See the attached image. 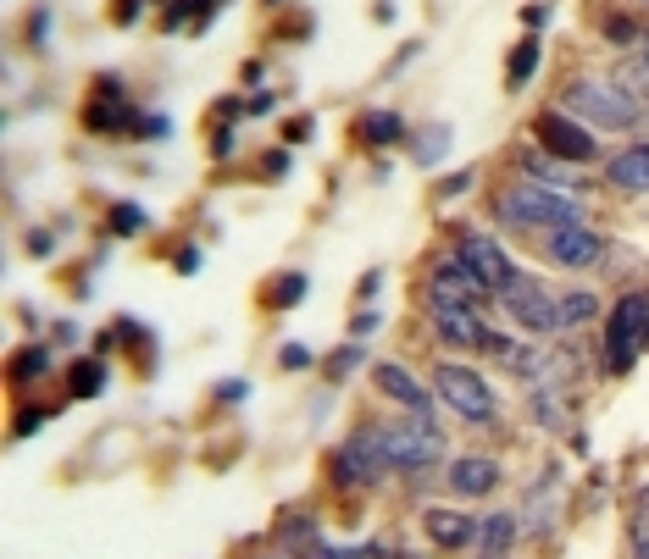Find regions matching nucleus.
Returning <instances> with one entry per match:
<instances>
[{"label":"nucleus","instance_id":"nucleus-3","mask_svg":"<svg viewBox=\"0 0 649 559\" xmlns=\"http://www.w3.org/2000/svg\"><path fill=\"white\" fill-rule=\"evenodd\" d=\"M383 432V454L394 471H428V465L444 459V432L428 410H405L399 421H378Z\"/></svg>","mask_w":649,"mask_h":559},{"label":"nucleus","instance_id":"nucleus-44","mask_svg":"<svg viewBox=\"0 0 649 559\" xmlns=\"http://www.w3.org/2000/svg\"><path fill=\"white\" fill-rule=\"evenodd\" d=\"M644 7H649V0H644Z\"/></svg>","mask_w":649,"mask_h":559},{"label":"nucleus","instance_id":"nucleus-22","mask_svg":"<svg viewBox=\"0 0 649 559\" xmlns=\"http://www.w3.org/2000/svg\"><path fill=\"white\" fill-rule=\"evenodd\" d=\"M45 371H50V349H45V343H28V349H18V354H12V383H18V388L39 383Z\"/></svg>","mask_w":649,"mask_h":559},{"label":"nucleus","instance_id":"nucleus-27","mask_svg":"<svg viewBox=\"0 0 649 559\" xmlns=\"http://www.w3.org/2000/svg\"><path fill=\"white\" fill-rule=\"evenodd\" d=\"M594 316H600V300H594V294H566V300H560V322H566V327H589Z\"/></svg>","mask_w":649,"mask_h":559},{"label":"nucleus","instance_id":"nucleus-20","mask_svg":"<svg viewBox=\"0 0 649 559\" xmlns=\"http://www.w3.org/2000/svg\"><path fill=\"white\" fill-rule=\"evenodd\" d=\"M305 294H311V277H305V271H278L273 283L262 289V305H267V311H294Z\"/></svg>","mask_w":649,"mask_h":559},{"label":"nucleus","instance_id":"nucleus-39","mask_svg":"<svg viewBox=\"0 0 649 559\" xmlns=\"http://www.w3.org/2000/svg\"><path fill=\"white\" fill-rule=\"evenodd\" d=\"M633 526H638V532H649V488L638 493V521H633Z\"/></svg>","mask_w":649,"mask_h":559},{"label":"nucleus","instance_id":"nucleus-13","mask_svg":"<svg viewBox=\"0 0 649 559\" xmlns=\"http://www.w3.org/2000/svg\"><path fill=\"white\" fill-rule=\"evenodd\" d=\"M428 300H461V305H483L489 294H483V283L466 271L461 255H444L433 271H428Z\"/></svg>","mask_w":649,"mask_h":559},{"label":"nucleus","instance_id":"nucleus-6","mask_svg":"<svg viewBox=\"0 0 649 559\" xmlns=\"http://www.w3.org/2000/svg\"><path fill=\"white\" fill-rule=\"evenodd\" d=\"M533 144H538L544 155L566 161V166H589V161L600 155L594 128H589V123H578L566 106H544V112L533 117Z\"/></svg>","mask_w":649,"mask_h":559},{"label":"nucleus","instance_id":"nucleus-24","mask_svg":"<svg viewBox=\"0 0 649 559\" xmlns=\"http://www.w3.org/2000/svg\"><path fill=\"white\" fill-rule=\"evenodd\" d=\"M533 410H538V427H549V432L572 427V421H566V394H560V388H538V394H533Z\"/></svg>","mask_w":649,"mask_h":559},{"label":"nucleus","instance_id":"nucleus-14","mask_svg":"<svg viewBox=\"0 0 649 559\" xmlns=\"http://www.w3.org/2000/svg\"><path fill=\"white\" fill-rule=\"evenodd\" d=\"M84 128H95V133H123V128H134V106H128V95H123L117 78H101V83H95V101L84 106Z\"/></svg>","mask_w":649,"mask_h":559},{"label":"nucleus","instance_id":"nucleus-37","mask_svg":"<svg viewBox=\"0 0 649 559\" xmlns=\"http://www.w3.org/2000/svg\"><path fill=\"white\" fill-rule=\"evenodd\" d=\"M350 333H356V338H372V333H378V316H372V311H361V316L350 322Z\"/></svg>","mask_w":649,"mask_h":559},{"label":"nucleus","instance_id":"nucleus-8","mask_svg":"<svg viewBox=\"0 0 649 559\" xmlns=\"http://www.w3.org/2000/svg\"><path fill=\"white\" fill-rule=\"evenodd\" d=\"M500 305H506V316H511V327L522 338H555V333H566L560 300L538 283V277H517V283L500 294Z\"/></svg>","mask_w":649,"mask_h":559},{"label":"nucleus","instance_id":"nucleus-43","mask_svg":"<svg viewBox=\"0 0 649 559\" xmlns=\"http://www.w3.org/2000/svg\"><path fill=\"white\" fill-rule=\"evenodd\" d=\"M28 249H34V255H50L56 244H50V233H34V238H28Z\"/></svg>","mask_w":649,"mask_h":559},{"label":"nucleus","instance_id":"nucleus-4","mask_svg":"<svg viewBox=\"0 0 649 559\" xmlns=\"http://www.w3.org/2000/svg\"><path fill=\"white\" fill-rule=\"evenodd\" d=\"M433 394H439L466 427H495V421H500V399H495L489 383H483L477 365L439 360V365H433Z\"/></svg>","mask_w":649,"mask_h":559},{"label":"nucleus","instance_id":"nucleus-1","mask_svg":"<svg viewBox=\"0 0 649 559\" xmlns=\"http://www.w3.org/2000/svg\"><path fill=\"white\" fill-rule=\"evenodd\" d=\"M495 217L506 228H517V233H528V228L549 233V228L583 222V200L572 189H555V183L528 177V183H506V189H495Z\"/></svg>","mask_w":649,"mask_h":559},{"label":"nucleus","instance_id":"nucleus-26","mask_svg":"<svg viewBox=\"0 0 649 559\" xmlns=\"http://www.w3.org/2000/svg\"><path fill=\"white\" fill-rule=\"evenodd\" d=\"M444 150H450V128H422L412 161H417V166H433V161H444Z\"/></svg>","mask_w":649,"mask_h":559},{"label":"nucleus","instance_id":"nucleus-2","mask_svg":"<svg viewBox=\"0 0 649 559\" xmlns=\"http://www.w3.org/2000/svg\"><path fill=\"white\" fill-rule=\"evenodd\" d=\"M560 106L572 112L578 123H589V128H638L644 112H649L633 89L616 83V78H572L560 89Z\"/></svg>","mask_w":649,"mask_h":559},{"label":"nucleus","instance_id":"nucleus-30","mask_svg":"<svg viewBox=\"0 0 649 559\" xmlns=\"http://www.w3.org/2000/svg\"><path fill=\"white\" fill-rule=\"evenodd\" d=\"M356 365H361V343H345V349H334V354H328V377H334V383H345Z\"/></svg>","mask_w":649,"mask_h":559},{"label":"nucleus","instance_id":"nucleus-36","mask_svg":"<svg viewBox=\"0 0 649 559\" xmlns=\"http://www.w3.org/2000/svg\"><path fill=\"white\" fill-rule=\"evenodd\" d=\"M544 23H549V12H544V7H528V12H522V28H528V34H538Z\"/></svg>","mask_w":649,"mask_h":559},{"label":"nucleus","instance_id":"nucleus-7","mask_svg":"<svg viewBox=\"0 0 649 559\" xmlns=\"http://www.w3.org/2000/svg\"><path fill=\"white\" fill-rule=\"evenodd\" d=\"M394 471L389 465V454H383V432H378V421H367V427H356L345 443H339V454H334V482L339 488H378L383 477Z\"/></svg>","mask_w":649,"mask_h":559},{"label":"nucleus","instance_id":"nucleus-11","mask_svg":"<svg viewBox=\"0 0 649 559\" xmlns=\"http://www.w3.org/2000/svg\"><path fill=\"white\" fill-rule=\"evenodd\" d=\"M428 311H433V327H439V338H444L450 349H477L483 333H489V322L477 316V305H461V300H428Z\"/></svg>","mask_w":649,"mask_h":559},{"label":"nucleus","instance_id":"nucleus-41","mask_svg":"<svg viewBox=\"0 0 649 559\" xmlns=\"http://www.w3.org/2000/svg\"><path fill=\"white\" fill-rule=\"evenodd\" d=\"M112 12H117V23H134V12H139V0H117V7H112Z\"/></svg>","mask_w":649,"mask_h":559},{"label":"nucleus","instance_id":"nucleus-12","mask_svg":"<svg viewBox=\"0 0 649 559\" xmlns=\"http://www.w3.org/2000/svg\"><path fill=\"white\" fill-rule=\"evenodd\" d=\"M450 488L461 493V499H489L495 488H500V459L495 454H455L450 459Z\"/></svg>","mask_w":649,"mask_h":559},{"label":"nucleus","instance_id":"nucleus-21","mask_svg":"<svg viewBox=\"0 0 649 559\" xmlns=\"http://www.w3.org/2000/svg\"><path fill=\"white\" fill-rule=\"evenodd\" d=\"M106 388V365L101 360H72L67 365V394L72 399H95Z\"/></svg>","mask_w":649,"mask_h":559},{"label":"nucleus","instance_id":"nucleus-42","mask_svg":"<svg viewBox=\"0 0 649 559\" xmlns=\"http://www.w3.org/2000/svg\"><path fill=\"white\" fill-rule=\"evenodd\" d=\"M245 112H251V117H267V112H273V95H256V101H251Z\"/></svg>","mask_w":649,"mask_h":559},{"label":"nucleus","instance_id":"nucleus-40","mask_svg":"<svg viewBox=\"0 0 649 559\" xmlns=\"http://www.w3.org/2000/svg\"><path fill=\"white\" fill-rule=\"evenodd\" d=\"M633 559H649V532L633 526Z\"/></svg>","mask_w":649,"mask_h":559},{"label":"nucleus","instance_id":"nucleus-34","mask_svg":"<svg viewBox=\"0 0 649 559\" xmlns=\"http://www.w3.org/2000/svg\"><path fill=\"white\" fill-rule=\"evenodd\" d=\"M466 189H472V172H450V177L439 183V195H444V200H455V195H466Z\"/></svg>","mask_w":649,"mask_h":559},{"label":"nucleus","instance_id":"nucleus-33","mask_svg":"<svg viewBox=\"0 0 649 559\" xmlns=\"http://www.w3.org/2000/svg\"><path fill=\"white\" fill-rule=\"evenodd\" d=\"M334 559H394V554L378 543H361V548H334Z\"/></svg>","mask_w":649,"mask_h":559},{"label":"nucleus","instance_id":"nucleus-16","mask_svg":"<svg viewBox=\"0 0 649 559\" xmlns=\"http://www.w3.org/2000/svg\"><path fill=\"white\" fill-rule=\"evenodd\" d=\"M372 383H378V394L383 399H394L399 410H428V388L412 377V365H399V360H383V365H372Z\"/></svg>","mask_w":649,"mask_h":559},{"label":"nucleus","instance_id":"nucleus-35","mask_svg":"<svg viewBox=\"0 0 649 559\" xmlns=\"http://www.w3.org/2000/svg\"><path fill=\"white\" fill-rule=\"evenodd\" d=\"M45 421H50V410H45V405H28V410H23V421H18V438H28V432H34V427H45Z\"/></svg>","mask_w":649,"mask_h":559},{"label":"nucleus","instance_id":"nucleus-18","mask_svg":"<svg viewBox=\"0 0 649 559\" xmlns=\"http://www.w3.org/2000/svg\"><path fill=\"white\" fill-rule=\"evenodd\" d=\"M477 554L483 559H506L511 548H517V515H506V510H495V515H483L477 521Z\"/></svg>","mask_w":649,"mask_h":559},{"label":"nucleus","instance_id":"nucleus-28","mask_svg":"<svg viewBox=\"0 0 649 559\" xmlns=\"http://www.w3.org/2000/svg\"><path fill=\"white\" fill-rule=\"evenodd\" d=\"M622 83L633 89L638 101H649V50H633V56L622 61Z\"/></svg>","mask_w":649,"mask_h":559},{"label":"nucleus","instance_id":"nucleus-25","mask_svg":"<svg viewBox=\"0 0 649 559\" xmlns=\"http://www.w3.org/2000/svg\"><path fill=\"white\" fill-rule=\"evenodd\" d=\"M522 172H538V183H555V189H560L566 177H572V166L555 161V155H544L538 144H533V150H522Z\"/></svg>","mask_w":649,"mask_h":559},{"label":"nucleus","instance_id":"nucleus-10","mask_svg":"<svg viewBox=\"0 0 649 559\" xmlns=\"http://www.w3.org/2000/svg\"><path fill=\"white\" fill-rule=\"evenodd\" d=\"M538 255L560 271H583V266H600L605 260V238L589 228V222H572V228H549L538 238Z\"/></svg>","mask_w":649,"mask_h":559},{"label":"nucleus","instance_id":"nucleus-5","mask_svg":"<svg viewBox=\"0 0 649 559\" xmlns=\"http://www.w3.org/2000/svg\"><path fill=\"white\" fill-rule=\"evenodd\" d=\"M644 349H649V294H622L605 322V371L627 377Z\"/></svg>","mask_w":649,"mask_h":559},{"label":"nucleus","instance_id":"nucleus-38","mask_svg":"<svg viewBox=\"0 0 649 559\" xmlns=\"http://www.w3.org/2000/svg\"><path fill=\"white\" fill-rule=\"evenodd\" d=\"M217 399H228V405H239V399H245V383H222V388H217Z\"/></svg>","mask_w":649,"mask_h":559},{"label":"nucleus","instance_id":"nucleus-15","mask_svg":"<svg viewBox=\"0 0 649 559\" xmlns=\"http://www.w3.org/2000/svg\"><path fill=\"white\" fill-rule=\"evenodd\" d=\"M422 532H428V543H433L439 554H461V548L477 543V521L461 515V510H444V504L422 510Z\"/></svg>","mask_w":649,"mask_h":559},{"label":"nucleus","instance_id":"nucleus-23","mask_svg":"<svg viewBox=\"0 0 649 559\" xmlns=\"http://www.w3.org/2000/svg\"><path fill=\"white\" fill-rule=\"evenodd\" d=\"M538 72V34H528L517 50H511V67H506V89H522L528 78Z\"/></svg>","mask_w":649,"mask_h":559},{"label":"nucleus","instance_id":"nucleus-17","mask_svg":"<svg viewBox=\"0 0 649 559\" xmlns=\"http://www.w3.org/2000/svg\"><path fill=\"white\" fill-rule=\"evenodd\" d=\"M605 177H611V189H622V195H649V139L644 144H627L605 166Z\"/></svg>","mask_w":649,"mask_h":559},{"label":"nucleus","instance_id":"nucleus-19","mask_svg":"<svg viewBox=\"0 0 649 559\" xmlns=\"http://www.w3.org/2000/svg\"><path fill=\"white\" fill-rule=\"evenodd\" d=\"M356 139L367 150H389L405 139V117L399 112H367V117H356Z\"/></svg>","mask_w":649,"mask_h":559},{"label":"nucleus","instance_id":"nucleus-9","mask_svg":"<svg viewBox=\"0 0 649 559\" xmlns=\"http://www.w3.org/2000/svg\"><path fill=\"white\" fill-rule=\"evenodd\" d=\"M455 255L466 260V271L483 283V294H489V300H500V294L517 283V277H522L517 260L506 255V244L489 238V233H461V238H455Z\"/></svg>","mask_w":649,"mask_h":559},{"label":"nucleus","instance_id":"nucleus-29","mask_svg":"<svg viewBox=\"0 0 649 559\" xmlns=\"http://www.w3.org/2000/svg\"><path fill=\"white\" fill-rule=\"evenodd\" d=\"M600 34H605V39H616V45H633V39H638L644 28H638L633 18H622V12H605V23H600Z\"/></svg>","mask_w":649,"mask_h":559},{"label":"nucleus","instance_id":"nucleus-31","mask_svg":"<svg viewBox=\"0 0 649 559\" xmlns=\"http://www.w3.org/2000/svg\"><path fill=\"white\" fill-rule=\"evenodd\" d=\"M278 365H283V371H311L316 354H311L305 343H283V349H278Z\"/></svg>","mask_w":649,"mask_h":559},{"label":"nucleus","instance_id":"nucleus-32","mask_svg":"<svg viewBox=\"0 0 649 559\" xmlns=\"http://www.w3.org/2000/svg\"><path fill=\"white\" fill-rule=\"evenodd\" d=\"M139 228H144L139 206H112V233H139Z\"/></svg>","mask_w":649,"mask_h":559}]
</instances>
